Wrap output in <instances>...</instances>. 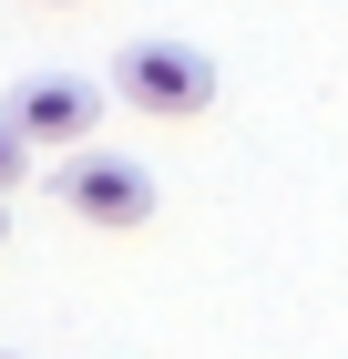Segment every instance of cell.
I'll use <instances>...</instances> for the list:
<instances>
[{
	"label": "cell",
	"mask_w": 348,
	"mask_h": 359,
	"mask_svg": "<svg viewBox=\"0 0 348 359\" xmlns=\"http://www.w3.org/2000/svg\"><path fill=\"white\" fill-rule=\"evenodd\" d=\"M113 93L134 113H164V123H185V113L215 103V62L195 52V41H123V62H113Z\"/></svg>",
	"instance_id": "6da1fadb"
},
{
	"label": "cell",
	"mask_w": 348,
	"mask_h": 359,
	"mask_svg": "<svg viewBox=\"0 0 348 359\" xmlns=\"http://www.w3.org/2000/svg\"><path fill=\"white\" fill-rule=\"evenodd\" d=\"M52 195L72 205L82 226H144V216H154V175L123 165V154H92V144H72V154H62Z\"/></svg>",
	"instance_id": "7a4b0ae2"
},
{
	"label": "cell",
	"mask_w": 348,
	"mask_h": 359,
	"mask_svg": "<svg viewBox=\"0 0 348 359\" xmlns=\"http://www.w3.org/2000/svg\"><path fill=\"white\" fill-rule=\"evenodd\" d=\"M11 113H21V134H31V144L72 154V144H92V123H103V93L72 83V72H31V83L11 93Z\"/></svg>",
	"instance_id": "3957f363"
},
{
	"label": "cell",
	"mask_w": 348,
	"mask_h": 359,
	"mask_svg": "<svg viewBox=\"0 0 348 359\" xmlns=\"http://www.w3.org/2000/svg\"><path fill=\"white\" fill-rule=\"evenodd\" d=\"M31 175V134H21V113H0V195Z\"/></svg>",
	"instance_id": "277c9868"
},
{
	"label": "cell",
	"mask_w": 348,
	"mask_h": 359,
	"mask_svg": "<svg viewBox=\"0 0 348 359\" xmlns=\"http://www.w3.org/2000/svg\"><path fill=\"white\" fill-rule=\"evenodd\" d=\"M41 11H72V0H41Z\"/></svg>",
	"instance_id": "5b68a950"
},
{
	"label": "cell",
	"mask_w": 348,
	"mask_h": 359,
	"mask_svg": "<svg viewBox=\"0 0 348 359\" xmlns=\"http://www.w3.org/2000/svg\"><path fill=\"white\" fill-rule=\"evenodd\" d=\"M0 236H11V216H0Z\"/></svg>",
	"instance_id": "8992f818"
}]
</instances>
